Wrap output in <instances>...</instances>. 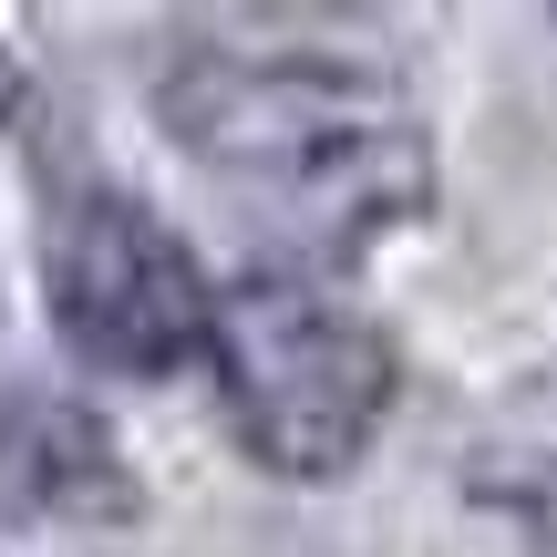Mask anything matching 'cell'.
I'll return each instance as SVG.
<instances>
[{
    "instance_id": "6da1fadb",
    "label": "cell",
    "mask_w": 557,
    "mask_h": 557,
    "mask_svg": "<svg viewBox=\"0 0 557 557\" xmlns=\"http://www.w3.org/2000/svg\"><path fill=\"white\" fill-rule=\"evenodd\" d=\"M156 103L165 135L310 259H361L434 207V135L361 52H186Z\"/></svg>"
},
{
    "instance_id": "7a4b0ae2",
    "label": "cell",
    "mask_w": 557,
    "mask_h": 557,
    "mask_svg": "<svg viewBox=\"0 0 557 557\" xmlns=\"http://www.w3.org/2000/svg\"><path fill=\"white\" fill-rule=\"evenodd\" d=\"M207 361H218L238 444L289 485L351 475L403 393L393 341L361 310H341L320 278H238V289H218Z\"/></svg>"
},
{
    "instance_id": "3957f363",
    "label": "cell",
    "mask_w": 557,
    "mask_h": 557,
    "mask_svg": "<svg viewBox=\"0 0 557 557\" xmlns=\"http://www.w3.org/2000/svg\"><path fill=\"white\" fill-rule=\"evenodd\" d=\"M41 289H52V331L94 372H135V382L207 361V331H218V289H207L197 248L114 186H83V197L52 207Z\"/></svg>"
},
{
    "instance_id": "277c9868",
    "label": "cell",
    "mask_w": 557,
    "mask_h": 557,
    "mask_svg": "<svg viewBox=\"0 0 557 557\" xmlns=\"http://www.w3.org/2000/svg\"><path fill=\"white\" fill-rule=\"evenodd\" d=\"M124 506H135L124 444L83 403H11L0 413V517L94 527V517H124Z\"/></svg>"
},
{
    "instance_id": "5b68a950",
    "label": "cell",
    "mask_w": 557,
    "mask_h": 557,
    "mask_svg": "<svg viewBox=\"0 0 557 557\" xmlns=\"http://www.w3.org/2000/svg\"><path fill=\"white\" fill-rule=\"evenodd\" d=\"M21 94H32V73H21V52H11V41H0V124L21 114Z\"/></svg>"
}]
</instances>
